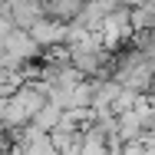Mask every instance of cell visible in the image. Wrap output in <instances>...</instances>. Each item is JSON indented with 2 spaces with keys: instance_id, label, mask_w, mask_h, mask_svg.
Listing matches in <instances>:
<instances>
[{
  "instance_id": "6da1fadb",
  "label": "cell",
  "mask_w": 155,
  "mask_h": 155,
  "mask_svg": "<svg viewBox=\"0 0 155 155\" xmlns=\"http://www.w3.org/2000/svg\"><path fill=\"white\" fill-rule=\"evenodd\" d=\"M142 46H145V53L155 60V27H152V33H145V40H142Z\"/></svg>"
}]
</instances>
